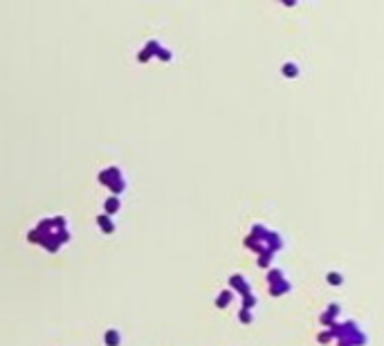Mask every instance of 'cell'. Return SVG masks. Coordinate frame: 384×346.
I'll use <instances>...</instances> for the list:
<instances>
[{
    "instance_id": "6da1fadb",
    "label": "cell",
    "mask_w": 384,
    "mask_h": 346,
    "mask_svg": "<svg viewBox=\"0 0 384 346\" xmlns=\"http://www.w3.org/2000/svg\"><path fill=\"white\" fill-rule=\"evenodd\" d=\"M106 337H108V344H117L119 333H117V330H108V335H106Z\"/></svg>"
},
{
    "instance_id": "7a4b0ae2",
    "label": "cell",
    "mask_w": 384,
    "mask_h": 346,
    "mask_svg": "<svg viewBox=\"0 0 384 346\" xmlns=\"http://www.w3.org/2000/svg\"><path fill=\"white\" fill-rule=\"evenodd\" d=\"M106 207H108V209H117V207H119V200H117V198H110L108 203H106Z\"/></svg>"
},
{
    "instance_id": "3957f363",
    "label": "cell",
    "mask_w": 384,
    "mask_h": 346,
    "mask_svg": "<svg viewBox=\"0 0 384 346\" xmlns=\"http://www.w3.org/2000/svg\"><path fill=\"white\" fill-rule=\"evenodd\" d=\"M283 70H285V74H290V76H292V74H296V65H292V63H287V65H285V68H283Z\"/></svg>"
},
{
    "instance_id": "277c9868",
    "label": "cell",
    "mask_w": 384,
    "mask_h": 346,
    "mask_svg": "<svg viewBox=\"0 0 384 346\" xmlns=\"http://www.w3.org/2000/svg\"><path fill=\"white\" fill-rule=\"evenodd\" d=\"M225 301H229V292H227V290L218 294V303H225Z\"/></svg>"
}]
</instances>
